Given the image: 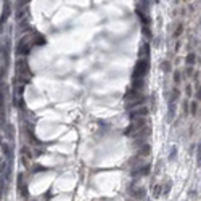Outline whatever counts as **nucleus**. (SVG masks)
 Returning <instances> with one entry per match:
<instances>
[{
  "mask_svg": "<svg viewBox=\"0 0 201 201\" xmlns=\"http://www.w3.org/2000/svg\"><path fill=\"white\" fill-rule=\"evenodd\" d=\"M3 111V93H2V90H0V113Z\"/></svg>",
  "mask_w": 201,
  "mask_h": 201,
  "instance_id": "obj_13",
  "label": "nucleus"
},
{
  "mask_svg": "<svg viewBox=\"0 0 201 201\" xmlns=\"http://www.w3.org/2000/svg\"><path fill=\"white\" fill-rule=\"evenodd\" d=\"M182 31H183V28H182V24H179V28H177V31H175V37H179L180 34H182Z\"/></svg>",
  "mask_w": 201,
  "mask_h": 201,
  "instance_id": "obj_14",
  "label": "nucleus"
},
{
  "mask_svg": "<svg viewBox=\"0 0 201 201\" xmlns=\"http://www.w3.org/2000/svg\"><path fill=\"white\" fill-rule=\"evenodd\" d=\"M185 93H187V95H192V93H193V87H192V86H187Z\"/></svg>",
  "mask_w": 201,
  "mask_h": 201,
  "instance_id": "obj_15",
  "label": "nucleus"
},
{
  "mask_svg": "<svg viewBox=\"0 0 201 201\" xmlns=\"http://www.w3.org/2000/svg\"><path fill=\"white\" fill-rule=\"evenodd\" d=\"M16 73L19 74L21 77H32V73H31L29 69V64L26 60H18V63H16Z\"/></svg>",
  "mask_w": 201,
  "mask_h": 201,
  "instance_id": "obj_3",
  "label": "nucleus"
},
{
  "mask_svg": "<svg viewBox=\"0 0 201 201\" xmlns=\"http://www.w3.org/2000/svg\"><path fill=\"white\" fill-rule=\"evenodd\" d=\"M143 193H145V190L143 188H137V190H134V193H130V195H134L135 198H143Z\"/></svg>",
  "mask_w": 201,
  "mask_h": 201,
  "instance_id": "obj_8",
  "label": "nucleus"
},
{
  "mask_svg": "<svg viewBox=\"0 0 201 201\" xmlns=\"http://www.w3.org/2000/svg\"><path fill=\"white\" fill-rule=\"evenodd\" d=\"M180 79H182V73L177 69L175 73H174V82H175V84H180Z\"/></svg>",
  "mask_w": 201,
  "mask_h": 201,
  "instance_id": "obj_10",
  "label": "nucleus"
},
{
  "mask_svg": "<svg viewBox=\"0 0 201 201\" xmlns=\"http://www.w3.org/2000/svg\"><path fill=\"white\" fill-rule=\"evenodd\" d=\"M32 45H34L32 37L24 36L21 40H19V43H18V53H21V55H28V53H31V50H32Z\"/></svg>",
  "mask_w": 201,
  "mask_h": 201,
  "instance_id": "obj_1",
  "label": "nucleus"
},
{
  "mask_svg": "<svg viewBox=\"0 0 201 201\" xmlns=\"http://www.w3.org/2000/svg\"><path fill=\"white\" fill-rule=\"evenodd\" d=\"M26 11H28V10H26V8H24V10H21V11H19V13H18V15H16V18H18V21H21V19H23V18H24V16H26V15H28V13H26Z\"/></svg>",
  "mask_w": 201,
  "mask_h": 201,
  "instance_id": "obj_11",
  "label": "nucleus"
},
{
  "mask_svg": "<svg viewBox=\"0 0 201 201\" xmlns=\"http://www.w3.org/2000/svg\"><path fill=\"white\" fill-rule=\"evenodd\" d=\"M182 108H183V113H185V114L188 113V101H185V103H183V106H182Z\"/></svg>",
  "mask_w": 201,
  "mask_h": 201,
  "instance_id": "obj_16",
  "label": "nucleus"
},
{
  "mask_svg": "<svg viewBox=\"0 0 201 201\" xmlns=\"http://www.w3.org/2000/svg\"><path fill=\"white\" fill-rule=\"evenodd\" d=\"M150 146L146 145V143H142V146H140V150H138V156H148L150 155Z\"/></svg>",
  "mask_w": 201,
  "mask_h": 201,
  "instance_id": "obj_6",
  "label": "nucleus"
},
{
  "mask_svg": "<svg viewBox=\"0 0 201 201\" xmlns=\"http://www.w3.org/2000/svg\"><path fill=\"white\" fill-rule=\"evenodd\" d=\"M190 114L192 116H198V101L196 100H193V101H190Z\"/></svg>",
  "mask_w": 201,
  "mask_h": 201,
  "instance_id": "obj_5",
  "label": "nucleus"
},
{
  "mask_svg": "<svg viewBox=\"0 0 201 201\" xmlns=\"http://www.w3.org/2000/svg\"><path fill=\"white\" fill-rule=\"evenodd\" d=\"M179 95H180V90H179V88H177V87L172 88V100H171V103H174V101L179 98Z\"/></svg>",
  "mask_w": 201,
  "mask_h": 201,
  "instance_id": "obj_9",
  "label": "nucleus"
},
{
  "mask_svg": "<svg viewBox=\"0 0 201 201\" xmlns=\"http://www.w3.org/2000/svg\"><path fill=\"white\" fill-rule=\"evenodd\" d=\"M193 74V69H192V66H188L187 68V76H192Z\"/></svg>",
  "mask_w": 201,
  "mask_h": 201,
  "instance_id": "obj_17",
  "label": "nucleus"
},
{
  "mask_svg": "<svg viewBox=\"0 0 201 201\" xmlns=\"http://www.w3.org/2000/svg\"><path fill=\"white\" fill-rule=\"evenodd\" d=\"M148 108L145 106V105H140V106H135L134 110L130 111V118H145V116H148Z\"/></svg>",
  "mask_w": 201,
  "mask_h": 201,
  "instance_id": "obj_4",
  "label": "nucleus"
},
{
  "mask_svg": "<svg viewBox=\"0 0 201 201\" xmlns=\"http://www.w3.org/2000/svg\"><path fill=\"white\" fill-rule=\"evenodd\" d=\"M146 71H148V60H140L134 69V81L135 79H143Z\"/></svg>",
  "mask_w": 201,
  "mask_h": 201,
  "instance_id": "obj_2",
  "label": "nucleus"
},
{
  "mask_svg": "<svg viewBox=\"0 0 201 201\" xmlns=\"http://www.w3.org/2000/svg\"><path fill=\"white\" fill-rule=\"evenodd\" d=\"M187 2H188V0H187Z\"/></svg>",
  "mask_w": 201,
  "mask_h": 201,
  "instance_id": "obj_18",
  "label": "nucleus"
},
{
  "mask_svg": "<svg viewBox=\"0 0 201 201\" xmlns=\"http://www.w3.org/2000/svg\"><path fill=\"white\" fill-rule=\"evenodd\" d=\"M161 192H163L161 185H156V187H155V193H153V195H155V198H158V196L161 195Z\"/></svg>",
  "mask_w": 201,
  "mask_h": 201,
  "instance_id": "obj_12",
  "label": "nucleus"
},
{
  "mask_svg": "<svg viewBox=\"0 0 201 201\" xmlns=\"http://www.w3.org/2000/svg\"><path fill=\"white\" fill-rule=\"evenodd\" d=\"M195 60H196V55H195V53H188V55H187V64H188V66L195 64Z\"/></svg>",
  "mask_w": 201,
  "mask_h": 201,
  "instance_id": "obj_7",
  "label": "nucleus"
}]
</instances>
